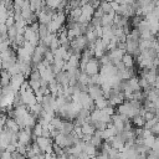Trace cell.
Wrapping results in <instances>:
<instances>
[{"mask_svg":"<svg viewBox=\"0 0 159 159\" xmlns=\"http://www.w3.org/2000/svg\"><path fill=\"white\" fill-rule=\"evenodd\" d=\"M19 135V144H22V145H30L35 138H34V133H32V129L26 127V128H22L20 129V132L17 133Z\"/></svg>","mask_w":159,"mask_h":159,"instance_id":"1","label":"cell"},{"mask_svg":"<svg viewBox=\"0 0 159 159\" xmlns=\"http://www.w3.org/2000/svg\"><path fill=\"white\" fill-rule=\"evenodd\" d=\"M88 47H89V42H88L86 35H81V36H78V37H76V39H73L71 41V48L72 50L83 52Z\"/></svg>","mask_w":159,"mask_h":159,"instance_id":"2","label":"cell"},{"mask_svg":"<svg viewBox=\"0 0 159 159\" xmlns=\"http://www.w3.org/2000/svg\"><path fill=\"white\" fill-rule=\"evenodd\" d=\"M99 71H101V62H99V58H97V57L89 60L84 67V72L91 77L94 75H98Z\"/></svg>","mask_w":159,"mask_h":159,"instance_id":"3","label":"cell"},{"mask_svg":"<svg viewBox=\"0 0 159 159\" xmlns=\"http://www.w3.org/2000/svg\"><path fill=\"white\" fill-rule=\"evenodd\" d=\"M87 92H88L89 97H91L93 101H96V99L103 97V89H102V86H98V84H89Z\"/></svg>","mask_w":159,"mask_h":159,"instance_id":"4","label":"cell"},{"mask_svg":"<svg viewBox=\"0 0 159 159\" xmlns=\"http://www.w3.org/2000/svg\"><path fill=\"white\" fill-rule=\"evenodd\" d=\"M55 80H56L57 83H60L65 88L66 87H70V75H68L67 71H60L58 73H56Z\"/></svg>","mask_w":159,"mask_h":159,"instance_id":"5","label":"cell"},{"mask_svg":"<svg viewBox=\"0 0 159 159\" xmlns=\"http://www.w3.org/2000/svg\"><path fill=\"white\" fill-rule=\"evenodd\" d=\"M114 135H117V130L114 129V127L112 124H108V127L104 130H102V138H103V140H107L109 138H113Z\"/></svg>","mask_w":159,"mask_h":159,"instance_id":"6","label":"cell"},{"mask_svg":"<svg viewBox=\"0 0 159 159\" xmlns=\"http://www.w3.org/2000/svg\"><path fill=\"white\" fill-rule=\"evenodd\" d=\"M75 128H76V127H75L73 120H65L61 132H62L63 134H71V133L75 130Z\"/></svg>","mask_w":159,"mask_h":159,"instance_id":"7","label":"cell"},{"mask_svg":"<svg viewBox=\"0 0 159 159\" xmlns=\"http://www.w3.org/2000/svg\"><path fill=\"white\" fill-rule=\"evenodd\" d=\"M63 119L62 118H60L58 116H56V117H53L52 118V120L50 122V125L55 129V130H60L61 132V129H62V125H63Z\"/></svg>","mask_w":159,"mask_h":159,"instance_id":"8","label":"cell"},{"mask_svg":"<svg viewBox=\"0 0 159 159\" xmlns=\"http://www.w3.org/2000/svg\"><path fill=\"white\" fill-rule=\"evenodd\" d=\"M81 129H82V133H83V134H89V135H93L94 132L97 130V129L94 128V125H93L92 122H87V123H84V124L81 127Z\"/></svg>","mask_w":159,"mask_h":159,"instance_id":"9","label":"cell"},{"mask_svg":"<svg viewBox=\"0 0 159 159\" xmlns=\"http://www.w3.org/2000/svg\"><path fill=\"white\" fill-rule=\"evenodd\" d=\"M37 17H39V24H41V25H48L52 21V17L50 15H47L46 12H43V11L39 12Z\"/></svg>","mask_w":159,"mask_h":159,"instance_id":"10","label":"cell"},{"mask_svg":"<svg viewBox=\"0 0 159 159\" xmlns=\"http://www.w3.org/2000/svg\"><path fill=\"white\" fill-rule=\"evenodd\" d=\"M132 122H133V124H134L137 128H144V125H145V123H147V119H145L143 116L138 114V116H135V117L132 119Z\"/></svg>","mask_w":159,"mask_h":159,"instance_id":"11","label":"cell"},{"mask_svg":"<svg viewBox=\"0 0 159 159\" xmlns=\"http://www.w3.org/2000/svg\"><path fill=\"white\" fill-rule=\"evenodd\" d=\"M25 106L24 103V99H22V96L19 92H15V97H14V102H12V108H17V107H22Z\"/></svg>","mask_w":159,"mask_h":159,"instance_id":"12","label":"cell"},{"mask_svg":"<svg viewBox=\"0 0 159 159\" xmlns=\"http://www.w3.org/2000/svg\"><path fill=\"white\" fill-rule=\"evenodd\" d=\"M94 103H96V108H98V109H104V108H107L109 106V101L104 96L98 98V99H96Z\"/></svg>","mask_w":159,"mask_h":159,"instance_id":"13","label":"cell"},{"mask_svg":"<svg viewBox=\"0 0 159 159\" xmlns=\"http://www.w3.org/2000/svg\"><path fill=\"white\" fill-rule=\"evenodd\" d=\"M123 63L125 65V67L127 68H129V67H134V57L132 56V55H129V53H125L124 56H123Z\"/></svg>","mask_w":159,"mask_h":159,"instance_id":"14","label":"cell"},{"mask_svg":"<svg viewBox=\"0 0 159 159\" xmlns=\"http://www.w3.org/2000/svg\"><path fill=\"white\" fill-rule=\"evenodd\" d=\"M11 82V75L6 71L2 70V81H1V87H7Z\"/></svg>","mask_w":159,"mask_h":159,"instance_id":"15","label":"cell"},{"mask_svg":"<svg viewBox=\"0 0 159 159\" xmlns=\"http://www.w3.org/2000/svg\"><path fill=\"white\" fill-rule=\"evenodd\" d=\"M42 130H43V127L37 122V124L32 128V133H34V138H39V137H42Z\"/></svg>","mask_w":159,"mask_h":159,"instance_id":"16","label":"cell"},{"mask_svg":"<svg viewBox=\"0 0 159 159\" xmlns=\"http://www.w3.org/2000/svg\"><path fill=\"white\" fill-rule=\"evenodd\" d=\"M101 7H102V10L104 11V14H109V12L114 11V10L112 9V4L108 2V1H106V0H102V2H101Z\"/></svg>","mask_w":159,"mask_h":159,"instance_id":"17","label":"cell"},{"mask_svg":"<svg viewBox=\"0 0 159 159\" xmlns=\"http://www.w3.org/2000/svg\"><path fill=\"white\" fill-rule=\"evenodd\" d=\"M155 140H157V137L155 135H149V137H147L145 139H143V143L145 144V145H148L149 148H153V145H154V143H155Z\"/></svg>","mask_w":159,"mask_h":159,"instance_id":"18","label":"cell"},{"mask_svg":"<svg viewBox=\"0 0 159 159\" xmlns=\"http://www.w3.org/2000/svg\"><path fill=\"white\" fill-rule=\"evenodd\" d=\"M61 2H62V0H46V5L52 9H56V10L60 7Z\"/></svg>","mask_w":159,"mask_h":159,"instance_id":"19","label":"cell"},{"mask_svg":"<svg viewBox=\"0 0 159 159\" xmlns=\"http://www.w3.org/2000/svg\"><path fill=\"white\" fill-rule=\"evenodd\" d=\"M0 158H1V159H14V158H12V153H10V152H7V150H2Z\"/></svg>","mask_w":159,"mask_h":159,"instance_id":"20","label":"cell"},{"mask_svg":"<svg viewBox=\"0 0 159 159\" xmlns=\"http://www.w3.org/2000/svg\"><path fill=\"white\" fill-rule=\"evenodd\" d=\"M148 159H159V153L158 152H154L152 149V152L148 154Z\"/></svg>","mask_w":159,"mask_h":159,"instance_id":"21","label":"cell"},{"mask_svg":"<svg viewBox=\"0 0 159 159\" xmlns=\"http://www.w3.org/2000/svg\"><path fill=\"white\" fill-rule=\"evenodd\" d=\"M45 159H57V158H56L53 154H46V155H45Z\"/></svg>","mask_w":159,"mask_h":159,"instance_id":"22","label":"cell"},{"mask_svg":"<svg viewBox=\"0 0 159 159\" xmlns=\"http://www.w3.org/2000/svg\"><path fill=\"white\" fill-rule=\"evenodd\" d=\"M94 0H81V4H82V6L84 5V4H92Z\"/></svg>","mask_w":159,"mask_h":159,"instance_id":"23","label":"cell"},{"mask_svg":"<svg viewBox=\"0 0 159 159\" xmlns=\"http://www.w3.org/2000/svg\"><path fill=\"white\" fill-rule=\"evenodd\" d=\"M158 76H159V70H158Z\"/></svg>","mask_w":159,"mask_h":159,"instance_id":"24","label":"cell"},{"mask_svg":"<svg viewBox=\"0 0 159 159\" xmlns=\"http://www.w3.org/2000/svg\"><path fill=\"white\" fill-rule=\"evenodd\" d=\"M29 1H32V0H29Z\"/></svg>","mask_w":159,"mask_h":159,"instance_id":"25","label":"cell"}]
</instances>
